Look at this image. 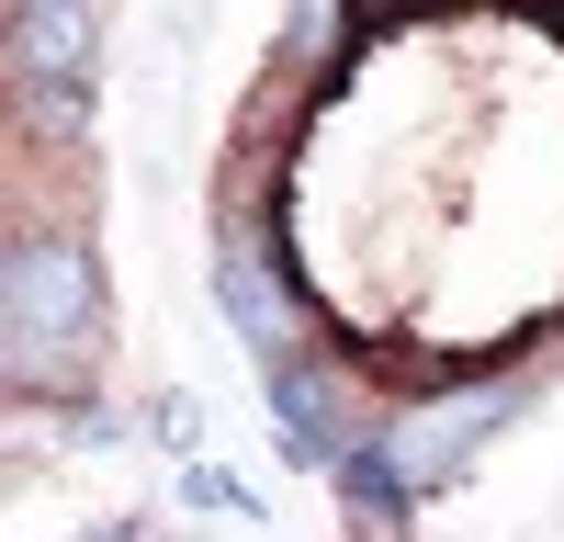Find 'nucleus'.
<instances>
[{"mask_svg":"<svg viewBox=\"0 0 564 542\" xmlns=\"http://www.w3.org/2000/svg\"><path fill=\"white\" fill-rule=\"evenodd\" d=\"M90 328H102V283H90V249L79 238H23L12 249V384H45V350L79 361Z\"/></svg>","mask_w":564,"mask_h":542,"instance_id":"obj_1","label":"nucleus"},{"mask_svg":"<svg viewBox=\"0 0 564 542\" xmlns=\"http://www.w3.org/2000/svg\"><path fill=\"white\" fill-rule=\"evenodd\" d=\"M531 406V384H463V395H430V406H406V419L384 430V452L406 464V486H452L475 452L508 430Z\"/></svg>","mask_w":564,"mask_h":542,"instance_id":"obj_2","label":"nucleus"},{"mask_svg":"<svg viewBox=\"0 0 564 542\" xmlns=\"http://www.w3.org/2000/svg\"><path fill=\"white\" fill-rule=\"evenodd\" d=\"M12 79L34 113L79 124V90H90V12L79 0H45V12H12Z\"/></svg>","mask_w":564,"mask_h":542,"instance_id":"obj_3","label":"nucleus"},{"mask_svg":"<svg viewBox=\"0 0 564 542\" xmlns=\"http://www.w3.org/2000/svg\"><path fill=\"white\" fill-rule=\"evenodd\" d=\"M215 305L238 316V339H249V361H260V373H282V361H294L305 316H294V294L271 283V249H260V238H238V226L215 238Z\"/></svg>","mask_w":564,"mask_h":542,"instance_id":"obj_4","label":"nucleus"},{"mask_svg":"<svg viewBox=\"0 0 564 542\" xmlns=\"http://www.w3.org/2000/svg\"><path fill=\"white\" fill-rule=\"evenodd\" d=\"M271 406H282V452H294V464H339V430H327V395H316L305 361L271 373Z\"/></svg>","mask_w":564,"mask_h":542,"instance_id":"obj_5","label":"nucleus"},{"mask_svg":"<svg viewBox=\"0 0 564 542\" xmlns=\"http://www.w3.org/2000/svg\"><path fill=\"white\" fill-rule=\"evenodd\" d=\"M327 34H339V0H294V12H282V68H305Z\"/></svg>","mask_w":564,"mask_h":542,"instance_id":"obj_6","label":"nucleus"},{"mask_svg":"<svg viewBox=\"0 0 564 542\" xmlns=\"http://www.w3.org/2000/svg\"><path fill=\"white\" fill-rule=\"evenodd\" d=\"M193 497H204V509H238V531H249V520H260V497H249V486H238V475H193Z\"/></svg>","mask_w":564,"mask_h":542,"instance_id":"obj_7","label":"nucleus"},{"mask_svg":"<svg viewBox=\"0 0 564 542\" xmlns=\"http://www.w3.org/2000/svg\"><path fill=\"white\" fill-rule=\"evenodd\" d=\"M159 441H170V452H193V441H204V430H193V395H159Z\"/></svg>","mask_w":564,"mask_h":542,"instance_id":"obj_8","label":"nucleus"},{"mask_svg":"<svg viewBox=\"0 0 564 542\" xmlns=\"http://www.w3.org/2000/svg\"><path fill=\"white\" fill-rule=\"evenodd\" d=\"M12 12H45V0H12Z\"/></svg>","mask_w":564,"mask_h":542,"instance_id":"obj_9","label":"nucleus"}]
</instances>
